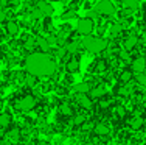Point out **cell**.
Returning <instances> with one entry per match:
<instances>
[{"mask_svg": "<svg viewBox=\"0 0 146 145\" xmlns=\"http://www.w3.org/2000/svg\"><path fill=\"white\" fill-rule=\"evenodd\" d=\"M137 44H138V39H137V36L135 34H129V36L124 39V42H123V45H124V50H127V51H131V50H134L135 47H137Z\"/></svg>", "mask_w": 146, "mask_h": 145, "instance_id": "10", "label": "cell"}, {"mask_svg": "<svg viewBox=\"0 0 146 145\" xmlns=\"http://www.w3.org/2000/svg\"><path fill=\"white\" fill-rule=\"evenodd\" d=\"M65 70H67L68 74L78 72L79 70V59L78 58H70V59L67 61V64H65Z\"/></svg>", "mask_w": 146, "mask_h": 145, "instance_id": "12", "label": "cell"}, {"mask_svg": "<svg viewBox=\"0 0 146 145\" xmlns=\"http://www.w3.org/2000/svg\"><path fill=\"white\" fill-rule=\"evenodd\" d=\"M121 6L135 11V9L138 8V0H121Z\"/></svg>", "mask_w": 146, "mask_h": 145, "instance_id": "21", "label": "cell"}, {"mask_svg": "<svg viewBox=\"0 0 146 145\" xmlns=\"http://www.w3.org/2000/svg\"><path fill=\"white\" fill-rule=\"evenodd\" d=\"M118 78H120V81L123 83V84L131 83V80L134 78V72H132V69H126V70H123L120 75H118Z\"/></svg>", "mask_w": 146, "mask_h": 145, "instance_id": "17", "label": "cell"}, {"mask_svg": "<svg viewBox=\"0 0 146 145\" xmlns=\"http://www.w3.org/2000/svg\"><path fill=\"white\" fill-rule=\"evenodd\" d=\"M59 112H61V116H64V117L73 116V105H72L70 102L61 103V106H59Z\"/></svg>", "mask_w": 146, "mask_h": 145, "instance_id": "13", "label": "cell"}, {"mask_svg": "<svg viewBox=\"0 0 146 145\" xmlns=\"http://www.w3.org/2000/svg\"><path fill=\"white\" fill-rule=\"evenodd\" d=\"M134 80H135L137 84L145 86V88H146V74H145V72H137L135 77H134Z\"/></svg>", "mask_w": 146, "mask_h": 145, "instance_id": "25", "label": "cell"}, {"mask_svg": "<svg viewBox=\"0 0 146 145\" xmlns=\"http://www.w3.org/2000/svg\"><path fill=\"white\" fill-rule=\"evenodd\" d=\"M75 17H76V11H75V9H68V11H65L64 14L61 16V19L70 20V19H75Z\"/></svg>", "mask_w": 146, "mask_h": 145, "instance_id": "26", "label": "cell"}, {"mask_svg": "<svg viewBox=\"0 0 146 145\" xmlns=\"http://www.w3.org/2000/svg\"><path fill=\"white\" fill-rule=\"evenodd\" d=\"M25 70L28 74L36 75L37 78H50L56 72V63L47 53L31 51L25 58Z\"/></svg>", "mask_w": 146, "mask_h": 145, "instance_id": "1", "label": "cell"}, {"mask_svg": "<svg viewBox=\"0 0 146 145\" xmlns=\"http://www.w3.org/2000/svg\"><path fill=\"white\" fill-rule=\"evenodd\" d=\"M6 19V14H5V13H3L2 11V9H0V23H2L3 22V20H5Z\"/></svg>", "mask_w": 146, "mask_h": 145, "instance_id": "29", "label": "cell"}, {"mask_svg": "<svg viewBox=\"0 0 146 145\" xmlns=\"http://www.w3.org/2000/svg\"><path fill=\"white\" fill-rule=\"evenodd\" d=\"M98 108H100V109H107V108H110V102L101 97V98H100V102H98Z\"/></svg>", "mask_w": 146, "mask_h": 145, "instance_id": "27", "label": "cell"}, {"mask_svg": "<svg viewBox=\"0 0 146 145\" xmlns=\"http://www.w3.org/2000/svg\"><path fill=\"white\" fill-rule=\"evenodd\" d=\"M86 122H87V116L86 114H76L73 117V125L75 126H82Z\"/></svg>", "mask_w": 146, "mask_h": 145, "instance_id": "22", "label": "cell"}, {"mask_svg": "<svg viewBox=\"0 0 146 145\" xmlns=\"http://www.w3.org/2000/svg\"><path fill=\"white\" fill-rule=\"evenodd\" d=\"M90 89H92V86L89 84V83H78V84H73L72 86V91L75 92V94H82V92H89Z\"/></svg>", "mask_w": 146, "mask_h": 145, "instance_id": "15", "label": "cell"}, {"mask_svg": "<svg viewBox=\"0 0 146 145\" xmlns=\"http://www.w3.org/2000/svg\"><path fill=\"white\" fill-rule=\"evenodd\" d=\"M131 69L132 72H145L146 70V58L145 56H137V58H132L131 61Z\"/></svg>", "mask_w": 146, "mask_h": 145, "instance_id": "7", "label": "cell"}, {"mask_svg": "<svg viewBox=\"0 0 146 145\" xmlns=\"http://www.w3.org/2000/svg\"><path fill=\"white\" fill-rule=\"evenodd\" d=\"M81 47L86 48L87 51L93 55H98V53H104L107 48V41H104L103 37L100 36H84V39L81 41Z\"/></svg>", "mask_w": 146, "mask_h": 145, "instance_id": "2", "label": "cell"}, {"mask_svg": "<svg viewBox=\"0 0 146 145\" xmlns=\"http://www.w3.org/2000/svg\"><path fill=\"white\" fill-rule=\"evenodd\" d=\"M84 145H96V144H95V142H86Z\"/></svg>", "mask_w": 146, "mask_h": 145, "instance_id": "30", "label": "cell"}, {"mask_svg": "<svg viewBox=\"0 0 146 145\" xmlns=\"http://www.w3.org/2000/svg\"><path fill=\"white\" fill-rule=\"evenodd\" d=\"M36 8L40 11V14H42V16H51L54 13L53 6H51L50 2H47V0H39L37 5H36Z\"/></svg>", "mask_w": 146, "mask_h": 145, "instance_id": "9", "label": "cell"}, {"mask_svg": "<svg viewBox=\"0 0 146 145\" xmlns=\"http://www.w3.org/2000/svg\"><path fill=\"white\" fill-rule=\"evenodd\" d=\"M75 100L81 108H86V109H90L93 106V98L90 97L89 92H82V94H76L75 95Z\"/></svg>", "mask_w": 146, "mask_h": 145, "instance_id": "6", "label": "cell"}, {"mask_svg": "<svg viewBox=\"0 0 146 145\" xmlns=\"http://www.w3.org/2000/svg\"><path fill=\"white\" fill-rule=\"evenodd\" d=\"M5 31L9 34V36H16V34H19L20 28H19V23L16 22V20H9V22H6L5 25Z\"/></svg>", "mask_w": 146, "mask_h": 145, "instance_id": "11", "label": "cell"}, {"mask_svg": "<svg viewBox=\"0 0 146 145\" xmlns=\"http://www.w3.org/2000/svg\"><path fill=\"white\" fill-rule=\"evenodd\" d=\"M11 116L9 114H0V126L2 128H6V126L11 125Z\"/></svg>", "mask_w": 146, "mask_h": 145, "instance_id": "24", "label": "cell"}, {"mask_svg": "<svg viewBox=\"0 0 146 145\" xmlns=\"http://www.w3.org/2000/svg\"><path fill=\"white\" fill-rule=\"evenodd\" d=\"M95 11L103 16H115L117 14V6L110 0H100L95 5Z\"/></svg>", "mask_w": 146, "mask_h": 145, "instance_id": "4", "label": "cell"}, {"mask_svg": "<svg viewBox=\"0 0 146 145\" xmlns=\"http://www.w3.org/2000/svg\"><path fill=\"white\" fill-rule=\"evenodd\" d=\"M115 116L124 117V116H126V108H124V106H121V105H118L117 108H115Z\"/></svg>", "mask_w": 146, "mask_h": 145, "instance_id": "28", "label": "cell"}, {"mask_svg": "<svg viewBox=\"0 0 146 145\" xmlns=\"http://www.w3.org/2000/svg\"><path fill=\"white\" fill-rule=\"evenodd\" d=\"M89 94H90L92 98H101V97H104L107 94V92H106V89H104L103 86H95L93 89H90V91H89Z\"/></svg>", "mask_w": 146, "mask_h": 145, "instance_id": "16", "label": "cell"}, {"mask_svg": "<svg viewBox=\"0 0 146 145\" xmlns=\"http://www.w3.org/2000/svg\"><path fill=\"white\" fill-rule=\"evenodd\" d=\"M145 98H146V91H145Z\"/></svg>", "mask_w": 146, "mask_h": 145, "instance_id": "31", "label": "cell"}, {"mask_svg": "<svg viewBox=\"0 0 146 145\" xmlns=\"http://www.w3.org/2000/svg\"><path fill=\"white\" fill-rule=\"evenodd\" d=\"M36 98H34L33 95H25L22 97L20 100H17L16 103V108L19 109V111H31V109H34V106H36Z\"/></svg>", "mask_w": 146, "mask_h": 145, "instance_id": "5", "label": "cell"}, {"mask_svg": "<svg viewBox=\"0 0 146 145\" xmlns=\"http://www.w3.org/2000/svg\"><path fill=\"white\" fill-rule=\"evenodd\" d=\"M93 28H95V22H93L92 17H82V19H79L78 23H76V33L81 34V36L92 34Z\"/></svg>", "mask_w": 146, "mask_h": 145, "instance_id": "3", "label": "cell"}, {"mask_svg": "<svg viewBox=\"0 0 146 145\" xmlns=\"http://www.w3.org/2000/svg\"><path fill=\"white\" fill-rule=\"evenodd\" d=\"M92 70H95L96 74H101V72H104L107 69V61L103 59V58H100L98 61H95V63H92Z\"/></svg>", "mask_w": 146, "mask_h": 145, "instance_id": "14", "label": "cell"}, {"mask_svg": "<svg viewBox=\"0 0 146 145\" xmlns=\"http://www.w3.org/2000/svg\"><path fill=\"white\" fill-rule=\"evenodd\" d=\"M37 77L36 75H33V74H28V75H25V84L28 86V88H36V84H37Z\"/></svg>", "mask_w": 146, "mask_h": 145, "instance_id": "23", "label": "cell"}, {"mask_svg": "<svg viewBox=\"0 0 146 145\" xmlns=\"http://www.w3.org/2000/svg\"><path fill=\"white\" fill-rule=\"evenodd\" d=\"M123 30H124V27L121 23H113V25H110L109 31H110V36L118 37L120 34H123Z\"/></svg>", "mask_w": 146, "mask_h": 145, "instance_id": "20", "label": "cell"}, {"mask_svg": "<svg viewBox=\"0 0 146 145\" xmlns=\"http://www.w3.org/2000/svg\"><path fill=\"white\" fill-rule=\"evenodd\" d=\"M36 44L39 45V48L44 51V53H47V51H50V42H48V39H47V37L37 36V39H36Z\"/></svg>", "mask_w": 146, "mask_h": 145, "instance_id": "18", "label": "cell"}, {"mask_svg": "<svg viewBox=\"0 0 146 145\" xmlns=\"http://www.w3.org/2000/svg\"><path fill=\"white\" fill-rule=\"evenodd\" d=\"M93 131H95V134L98 137H106L110 134V126L104 122H98L93 125Z\"/></svg>", "mask_w": 146, "mask_h": 145, "instance_id": "8", "label": "cell"}, {"mask_svg": "<svg viewBox=\"0 0 146 145\" xmlns=\"http://www.w3.org/2000/svg\"><path fill=\"white\" fill-rule=\"evenodd\" d=\"M143 125H145L143 117L141 116H132V119H131V128L132 130H140Z\"/></svg>", "mask_w": 146, "mask_h": 145, "instance_id": "19", "label": "cell"}]
</instances>
